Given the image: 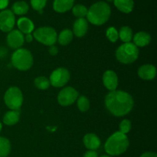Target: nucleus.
<instances>
[{
	"instance_id": "32",
	"label": "nucleus",
	"mask_w": 157,
	"mask_h": 157,
	"mask_svg": "<svg viewBox=\"0 0 157 157\" xmlns=\"http://www.w3.org/2000/svg\"><path fill=\"white\" fill-rule=\"evenodd\" d=\"M83 157H98V153L95 150H87Z\"/></svg>"
},
{
	"instance_id": "14",
	"label": "nucleus",
	"mask_w": 157,
	"mask_h": 157,
	"mask_svg": "<svg viewBox=\"0 0 157 157\" xmlns=\"http://www.w3.org/2000/svg\"><path fill=\"white\" fill-rule=\"evenodd\" d=\"M88 31V21L85 18H77L73 25V35L78 38H82Z\"/></svg>"
},
{
	"instance_id": "27",
	"label": "nucleus",
	"mask_w": 157,
	"mask_h": 157,
	"mask_svg": "<svg viewBox=\"0 0 157 157\" xmlns=\"http://www.w3.org/2000/svg\"><path fill=\"white\" fill-rule=\"evenodd\" d=\"M77 106L80 111L86 112L90 108V101L88 98L85 96L78 97L77 100Z\"/></svg>"
},
{
	"instance_id": "9",
	"label": "nucleus",
	"mask_w": 157,
	"mask_h": 157,
	"mask_svg": "<svg viewBox=\"0 0 157 157\" xmlns=\"http://www.w3.org/2000/svg\"><path fill=\"white\" fill-rule=\"evenodd\" d=\"M79 94L78 90L72 87H65L58 93V102L63 107H67L76 102Z\"/></svg>"
},
{
	"instance_id": "8",
	"label": "nucleus",
	"mask_w": 157,
	"mask_h": 157,
	"mask_svg": "<svg viewBox=\"0 0 157 157\" xmlns=\"http://www.w3.org/2000/svg\"><path fill=\"white\" fill-rule=\"evenodd\" d=\"M70 78V72L67 69L64 67H58L51 74L49 81L51 85L53 87H62L67 84Z\"/></svg>"
},
{
	"instance_id": "29",
	"label": "nucleus",
	"mask_w": 157,
	"mask_h": 157,
	"mask_svg": "<svg viewBox=\"0 0 157 157\" xmlns=\"http://www.w3.org/2000/svg\"><path fill=\"white\" fill-rule=\"evenodd\" d=\"M48 0H31V6L34 10L41 12L47 4Z\"/></svg>"
},
{
	"instance_id": "34",
	"label": "nucleus",
	"mask_w": 157,
	"mask_h": 157,
	"mask_svg": "<svg viewBox=\"0 0 157 157\" xmlns=\"http://www.w3.org/2000/svg\"><path fill=\"white\" fill-rule=\"evenodd\" d=\"M140 157H157V154L154 152H145L141 155Z\"/></svg>"
},
{
	"instance_id": "35",
	"label": "nucleus",
	"mask_w": 157,
	"mask_h": 157,
	"mask_svg": "<svg viewBox=\"0 0 157 157\" xmlns=\"http://www.w3.org/2000/svg\"><path fill=\"white\" fill-rule=\"evenodd\" d=\"M33 35H32V34H28V35H25V41H26L29 43L32 42V41H33Z\"/></svg>"
},
{
	"instance_id": "6",
	"label": "nucleus",
	"mask_w": 157,
	"mask_h": 157,
	"mask_svg": "<svg viewBox=\"0 0 157 157\" xmlns=\"http://www.w3.org/2000/svg\"><path fill=\"white\" fill-rule=\"evenodd\" d=\"M33 38L44 45L52 46L57 42L58 34L54 28L44 26L34 30Z\"/></svg>"
},
{
	"instance_id": "4",
	"label": "nucleus",
	"mask_w": 157,
	"mask_h": 157,
	"mask_svg": "<svg viewBox=\"0 0 157 157\" xmlns=\"http://www.w3.org/2000/svg\"><path fill=\"white\" fill-rule=\"evenodd\" d=\"M139 54V48L133 43H124L117 49L116 58L122 64H130L137 60Z\"/></svg>"
},
{
	"instance_id": "25",
	"label": "nucleus",
	"mask_w": 157,
	"mask_h": 157,
	"mask_svg": "<svg viewBox=\"0 0 157 157\" xmlns=\"http://www.w3.org/2000/svg\"><path fill=\"white\" fill-rule=\"evenodd\" d=\"M87 11L88 9L85 6L81 4H77L72 8L73 15L78 18H84V17H87Z\"/></svg>"
},
{
	"instance_id": "37",
	"label": "nucleus",
	"mask_w": 157,
	"mask_h": 157,
	"mask_svg": "<svg viewBox=\"0 0 157 157\" xmlns=\"http://www.w3.org/2000/svg\"><path fill=\"white\" fill-rule=\"evenodd\" d=\"M100 157H112V156H109V155H103V156H100Z\"/></svg>"
},
{
	"instance_id": "28",
	"label": "nucleus",
	"mask_w": 157,
	"mask_h": 157,
	"mask_svg": "<svg viewBox=\"0 0 157 157\" xmlns=\"http://www.w3.org/2000/svg\"><path fill=\"white\" fill-rule=\"evenodd\" d=\"M106 36L107 39L111 42H116L119 39V33L116 28L110 27L106 31Z\"/></svg>"
},
{
	"instance_id": "3",
	"label": "nucleus",
	"mask_w": 157,
	"mask_h": 157,
	"mask_svg": "<svg viewBox=\"0 0 157 157\" xmlns=\"http://www.w3.org/2000/svg\"><path fill=\"white\" fill-rule=\"evenodd\" d=\"M111 15V9L108 3L104 1L95 2L87 11V21L94 25H102L105 24Z\"/></svg>"
},
{
	"instance_id": "16",
	"label": "nucleus",
	"mask_w": 157,
	"mask_h": 157,
	"mask_svg": "<svg viewBox=\"0 0 157 157\" xmlns=\"http://www.w3.org/2000/svg\"><path fill=\"white\" fill-rule=\"evenodd\" d=\"M17 26L18 29V30H19L23 35L31 34L35 30V25L33 21L27 17H21L18 18L17 21Z\"/></svg>"
},
{
	"instance_id": "36",
	"label": "nucleus",
	"mask_w": 157,
	"mask_h": 157,
	"mask_svg": "<svg viewBox=\"0 0 157 157\" xmlns=\"http://www.w3.org/2000/svg\"><path fill=\"white\" fill-rule=\"evenodd\" d=\"M2 130V123L0 122V133H1Z\"/></svg>"
},
{
	"instance_id": "18",
	"label": "nucleus",
	"mask_w": 157,
	"mask_h": 157,
	"mask_svg": "<svg viewBox=\"0 0 157 157\" xmlns=\"http://www.w3.org/2000/svg\"><path fill=\"white\" fill-rule=\"evenodd\" d=\"M133 44L136 47H145L151 42V35L145 32H139L133 37Z\"/></svg>"
},
{
	"instance_id": "20",
	"label": "nucleus",
	"mask_w": 157,
	"mask_h": 157,
	"mask_svg": "<svg viewBox=\"0 0 157 157\" xmlns=\"http://www.w3.org/2000/svg\"><path fill=\"white\" fill-rule=\"evenodd\" d=\"M20 120L19 110H9L3 117V123L7 126H13L18 124Z\"/></svg>"
},
{
	"instance_id": "24",
	"label": "nucleus",
	"mask_w": 157,
	"mask_h": 157,
	"mask_svg": "<svg viewBox=\"0 0 157 157\" xmlns=\"http://www.w3.org/2000/svg\"><path fill=\"white\" fill-rule=\"evenodd\" d=\"M11 143L7 138L0 136V157H7L10 154Z\"/></svg>"
},
{
	"instance_id": "31",
	"label": "nucleus",
	"mask_w": 157,
	"mask_h": 157,
	"mask_svg": "<svg viewBox=\"0 0 157 157\" xmlns=\"http://www.w3.org/2000/svg\"><path fill=\"white\" fill-rule=\"evenodd\" d=\"M49 54H50L51 55H52V56H55V55H56L58 53V47H56V46L54 44V45H52V46H49Z\"/></svg>"
},
{
	"instance_id": "1",
	"label": "nucleus",
	"mask_w": 157,
	"mask_h": 157,
	"mask_svg": "<svg viewBox=\"0 0 157 157\" xmlns=\"http://www.w3.org/2000/svg\"><path fill=\"white\" fill-rule=\"evenodd\" d=\"M107 110L115 117H124L133 110L134 101L131 95L124 90L110 91L104 100Z\"/></svg>"
},
{
	"instance_id": "26",
	"label": "nucleus",
	"mask_w": 157,
	"mask_h": 157,
	"mask_svg": "<svg viewBox=\"0 0 157 157\" xmlns=\"http://www.w3.org/2000/svg\"><path fill=\"white\" fill-rule=\"evenodd\" d=\"M34 84L39 90H46L51 85L48 78L44 76H40L35 78L34 81Z\"/></svg>"
},
{
	"instance_id": "30",
	"label": "nucleus",
	"mask_w": 157,
	"mask_h": 157,
	"mask_svg": "<svg viewBox=\"0 0 157 157\" xmlns=\"http://www.w3.org/2000/svg\"><path fill=\"white\" fill-rule=\"evenodd\" d=\"M132 128V124L130 120L124 119L121 122L119 125V131L124 134L127 135Z\"/></svg>"
},
{
	"instance_id": "5",
	"label": "nucleus",
	"mask_w": 157,
	"mask_h": 157,
	"mask_svg": "<svg viewBox=\"0 0 157 157\" xmlns=\"http://www.w3.org/2000/svg\"><path fill=\"white\" fill-rule=\"evenodd\" d=\"M12 64L19 71H28L32 67L34 63L33 56L29 50L25 48H18L12 55Z\"/></svg>"
},
{
	"instance_id": "23",
	"label": "nucleus",
	"mask_w": 157,
	"mask_h": 157,
	"mask_svg": "<svg viewBox=\"0 0 157 157\" xmlns=\"http://www.w3.org/2000/svg\"><path fill=\"white\" fill-rule=\"evenodd\" d=\"M118 33H119V38H121L123 42H131V41L133 40V30L129 26H123V27H121Z\"/></svg>"
},
{
	"instance_id": "10",
	"label": "nucleus",
	"mask_w": 157,
	"mask_h": 157,
	"mask_svg": "<svg viewBox=\"0 0 157 157\" xmlns=\"http://www.w3.org/2000/svg\"><path fill=\"white\" fill-rule=\"evenodd\" d=\"M15 25V15L9 9H4L0 12V30L3 32L13 30Z\"/></svg>"
},
{
	"instance_id": "21",
	"label": "nucleus",
	"mask_w": 157,
	"mask_h": 157,
	"mask_svg": "<svg viewBox=\"0 0 157 157\" xmlns=\"http://www.w3.org/2000/svg\"><path fill=\"white\" fill-rule=\"evenodd\" d=\"M73 38L74 35L72 31L69 29H63V30L60 32L59 35H58L57 41H58L61 45H67V44H70V43L71 42V41L73 40Z\"/></svg>"
},
{
	"instance_id": "19",
	"label": "nucleus",
	"mask_w": 157,
	"mask_h": 157,
	"mask_svg": "<svg viewBox=\"0 0 157 157\" xmlns=\"http://www.w3.org/2000/svg\"><path fill=\"white\" fill-rule=\"evenodd\" d=\"M113 3L117 9L123 13H130L134 8L133 0H113Z\"/></svg>"
},
{
	"instance_id": "38",
	"label": "nucleus",
	"mask_w": 157,
	"mask_h": 157,
	"mask_svg": "<svg viewBox=\"0 0 157 157\" xmlns=\"http://www.w3.org/2000/svg\"><path fill=\"white\" fill-rule=\"evenodd\" d=\"M107 2H113V0H106Z\"/></svg>"
},
{
	"instance_id": "7",
	"label": "nucleus",
	"mask_w": 157,
	"mask_h": 157,
	"mask_svg": "<svg viewBox=\"0 0 157 157\" xmlns=\"http://www.w3.org/2000/svg\"><path fill=\"white\" fill-rule=\"evenodd\" d=\"M6 105L12 110H19L23 104V94L21 90L17 87H11L4 95Z\"/></svg>"
},
{
	"instance_id": "12",
	"label": "nucleus",
	"mask_w": 157,
	"mask_h": 157,
	"mask_svg": "<svg viewBox=\"0 0 157 157\" xmlns=\"http://www.w3.org/2000/svg\"><path fill=\"white\" fill-rule=\"evenodd\" d=\"M103 83L107 90L110 91L117 90L118 86V77L116 72L112 70H107L103 75Z\"/></svg>"
},
{
	"instance_id": "11",
	"label": "nucleus",
	"mask_w": 157,
	"mask_h": 157,
	"mask_svg": "<svg viewBox=\"0 0 157 157\" xmlns=\"http://www.w3.org/2000/svg\"><path fill=\"white\" fill-rule=\"evenodd\" d=\"M8 46L12 49L21 48L25 42V36L19 30L13 29L9 32L6 38Z\"/></svg>"
},
{
	"instance_id": "15",
	"label": "nucleus",
	"mask_w": 157,
	"mask_h": 157,
	"mask_svg": "<svg viewBox=\"0 0 157 157\" xmlns=\"http://www.w3.org/2000/svg\"><path fill=\"white\" fill-rule=\"evenodd\" d=\"M83 143L87 150H95V151L100 148L101 144V140L98 135L93 133H87L83 138Z\"/></svg>"
},
{
	"instance_id": "2",
	"label": "nucleus",
	"mask_w": 157,
	"mask_h": 157,
	"mask_svg": "<svg viewBox=\"0 0 157 157\" xmlns=\"http://www.w3.org/2000/svg\"><path fill=\"white\" fill-rule=\"evenodd\" d=\"M130 142L127 135L117 131L110 135L104 144V150L110 156H117L125 153Z\"/></svg>"
},
{
	"instance_id": "33",
	"label": "nucleus",
	"mask_w": 157,
	"mask_h": 157,
	"mask_svg": "<svg viewBox=\"0 0 157 157\" xmlns=\"http://www.w3.org/2000/svg\"><path fill=\"white\" fill-rule=\"evenodd\" d=\"M9 0H0V10H4L8 7Z\"/></svg>"
},
{
	"instance_id": "13",
	"label": "nucleus",
	"mask_w": 157,
	"mask_h": 157,
	"mask_svg": "<svg viewBox=\"0 0 157 157\" xmlns=\"http://www.w3.org/2000/svg\"><path fill=\"white\" fill-rule=\"evenodd\" d=\"M137 74L141 79L145 81H152L156 76V67L153 64H144L139 67Z\"/></svg>"
},
{
	"instance_id": "22",
	"label": "nucleus",
	"mask_w": 157,
	"mask_h": 157,
	"mask_svg": "<svg viewBox=\"0 0 157 157\" xmlns=\"http://www.w3.org/2000/svg\"><path fill=\"white\" fill-rule=\"evenodd\" d=\"M29 10V6L28 3L25 1L15 2L12 6V12L14 15H23L28 13Z\"/></svg>"
},
{
	"instance_id": "17",
	"label": "nucleus",
	"mask_w": 157,
	"mask_h": 157,
	"mask_svg": "<svg viewBox=\"0 0 157 157\" xmlns=\"http://www.w3.org/2000/svg\"><path fill=\"white\" fill-rule=\"evenodd\" d=\"M75 4V0H54L53 9L58 13H64L71 10Z\"/></svg>"
}]
</instances>
